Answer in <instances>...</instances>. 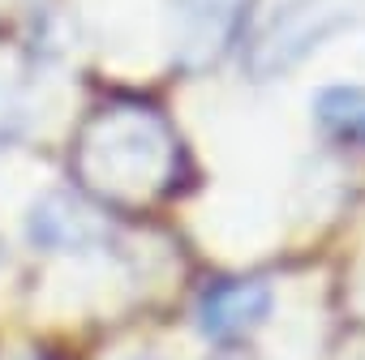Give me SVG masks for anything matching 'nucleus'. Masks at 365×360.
<instances>
[{"label": "nucleus", "mask_w": 365, "mask_h": 360, "mask_svg": "<svg viewBox=\"0 0 365 360\" xmlns=\"http://www.w3.org/2000/svg\"><path fill=\"white\" fill-rule=\"evenodd\" d=\"M180 146L172 125L142 103H108L78 129L73 176L108 206H146L176 180Z\"/></svg>", "instance_id": "obj_1"}, {"label": "nucleus", "mask_w": 365, "mask_h": 360, "mask_svg": "<svg viewBox=\"0 0 365 360\" xmlns=\"http://www.w3.org/2000/svg\"><path fill=\"white\" fill-rule=\"evenodd\" d=\"M352 22V9L344 0H279L267 9L250 39H245V69L267 82L275 73H288L309 52H318L331 35H339Z\"/></svg>", "instance_id": "obj_2"}, {"label": "nucleus", "mask_w": 365, "mask_h": 360, "mask_svg": "<svg viewBox=\"0 0 365 360\" xmlns=\"http://www.w3.org/2000/svg\"><path fill=\"white\" fill-rule=\"evenodd\" d=\"M26 236L48 253H95V249H108L112 232H108V219L99 215V206H91L78 194L56 189L31 206Z\"/></svg>", "instance_id": "obj_3"}, {"label": "nucleus", "mask_w": 365, "mask_h": 360, "mask_svg": "<svg viewBox=\"0 0 365 360\" xmlns=\"http://www.w3.org/2000/svg\"><path fill=\"white\" fill-rule=\"evenodd\" d=\"M271 283L262 279H228L202 292L198 300V326L207 339L215 343H237L245 334H254L267 313H271Z\"/></svg>", "instance_id": "obj_4"}, {"label": "nucleus", "mask_w": 365, "mask_h": 360, "mask_svg": "<svg viewBox=\"0 0 365 360\" xmlns=\"http://www.w3.org/2000/svg\"><path fill=\"white\" fill-rule=\"evenodd\" d=\"M250 0H172L176 52L190 65L215 60L241 31Z\"/></svg>", "instance_id": "obj_5"}, {"label": "nucleus", "mask_w": 365, "mask_h": 360, "mask_svg": "<svg viewBox=\"0 0 365 360\" xmlns=\"http://www.w3.org/2000/svg\"><path fill=\"white\" fill-rule=\"evenodd\" d=\"M318 129L339 146L365 150V86H327L314 95Z\"/></svg>", "instance_id": "obj_6"}, {"label": "nucleus", "mask_w": 365, "mask_h": 360, "mask_svg": "<svg viewBox=\"0 0 365 360\" xmlns=\"http://www.w3.org/2000/svg\"><path fill=\"white\" fill-rule=\"evenodd\" d=\"M9 116H14V95H9V86H5V78H0V129L9 125Z\"/></svg>", "instance_id": "obj_7"}, {"label": "nucleus", "mask_w": 365, "mask_h": 360, "mask_svg": "<svg viewBox=\"0 0 365 360\" xmlns=\"http://www.w3.org/2000/svg\"><path fill=\"white\" fill-rule=\"evenodd\" d=\"M0 360H43L39 351H9V356H0Z\"/></svg>", "instance_id": "obj_8"}]
</instances>
